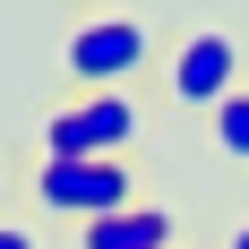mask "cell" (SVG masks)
I'll return each instance as SVG.
<instances>
[{"mask_svg": "<svg viewBox=\"0 0 249 249\" xmlns=\"http://www.w3.org/2000/svg\"><path fill=\"white\" fill-rule=\"evenodd\" d=\"M138 69H155L146 18H86L69 43H60V77H69V86H86V95H129V86H138Z\"/></svg>", "mask_w": 249, "mask_h": 249, "instance_id": "cell-1", "label": "cell"}, {"mask_svg": "<svg viewBox=\"0 0 249 249\" xmlns=\"http://www.w3.org/2000/svg\"><path fill=\"white\" fill-rule=\"evenodd\" d=\"M146 103L138 95H77L43 121V163H95V155H138Z\"/></svg>", "mask_w": 249, "mask_h": 249, "instance_id": "cell-2", "label": "cell"}, {"mask_svg": "<svg viewBox=\"0 0 249 249\" xmlns=\"http://www.w3.org/2000/svg\"><path fill=\"white\" fill-rule=\"evenodd\" d=\"M35 206L69 215V224H103L138 206V155H95V163H35Z\"/></svg>", "mask_w": 249, "mask_h": 249, "instance_id": "cell-3", "label": "cell"}, {"mask_svg": "<svg viewBox=\"0 0 249 249\" xmlns=\"http://www.w3.org/2000/svg\"><path fill=\"white\" fill-rule=\"evenodd\" d=\"M163 95L180 112H215V103L241 95V43H232L224 26H198V35H180L172 60H163Z\"/></svg>", "mask_w": 249, "mask_h": 249, "instance_id": "cell-4", "label": "cell"}, {"mask_svg": "<svg viewBox=\"0 0 249 249\" xmlns=\"http://www.w3.org/2000/svg\"><path fill=\"white\" fill-rule=\"evenodd\" d=\"M77 249H172V215L138 198L121 215H103V224H77Z\"/></svg>", "mask_w": 249, "mask_h": 249, "instance_id": "cell-5", "label": "cell"}, {"mask_svg": "<svg viewBox=\"0 0 249 249\" xmlns=\"http://www.w3.org/2000/svg\"><path fill=\"white\" fill-rule=\"evenodd\" d=\"M206 121H215V146H224L232 163H249V86H241V95H232V103H215Z\"/></svg>", "mask_w": 249, "mask_h": 249, "instance_id": "cell-6", "label": "cell"}, {"mask_svg": "<svg viewBox=\"0 0 249 249\" xmlns=\"http://www.w3.org/2000/svg\"><path fill=\"white\" fill-rule=\"evenodd\" d=\"M0 249H35V232H26V224H0Z\"/></svg>", "mask_w": 249, "mask_h": 249, "instance_id": "cell-7", "label": "cell"}, {"mask_svg": "<svg viewBox=\"0 0 249 249\" xmlns=\"http://www.w3.org/2000/svg\"><path fill=\"white\" fill-rule=\"evenodd\" d=\"M224 249H249V224H232V232H224Z\"/></svg>", "mask_w": 249, "mask_h": 249, "instance_id": "cell-8", "label": "cell"}]
</instances>
